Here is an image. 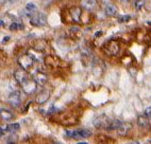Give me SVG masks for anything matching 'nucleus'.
I'll return each instance as SVG.
<instances>
[{
  "mask_svg": "<svg viewBox=\"0 0 151 144\" xmlns=\"http://www.w3.org/2000/svg\"><path fill=\"white\" fill-rule=\"evenodd\" d=\"M91 135H92V131L88 130V129H84V128L76 129V130H66V136L69 137V138L77 139V140L88 138Z\"/></svg>",
  "mask_w": 151,
  "mask_h": 144,
  "instance_id": "f257e3e1",
  "label": "nucleus"
},
{
  "mask_svg": "<svg viewBox=\"0 0 151 144\" xmlns=\"http://www.w3.org/2000/svg\"><path fill=\"white\" fill-rule=\"evenodd\" d=\"M22 29H24V24H20V22H13L10 26V30L11 31H17V30H22Z\"/></svg>",
  "mask_w": 151,
  "mask_h": 144,
  "instance_id": "a211bd4d",
  "label": "nucleus"
},
{
  "mask_svg": "<svg viewBox=\"0 0 151 144\" xmlns=\"http://www.w3.org/2000/svg\"><path fill=\"white\" fill-rule=\"evenodd\" d=\"M130 18H131V17H130L129 15H126V16H122V17H120V19H119V22L128 21V20H130Z\"/></svg>",
  "mask_w": 151,
  "mask_h": 144,
  "instance_id": "aec40b11",
  "label": "nucleus"
},
{
  "mask_svg": "<svg viewBox=\"0 0 151 144\" xmlns=\"http://www.w3.org/2000/svg\"><path fill=\"white\" fill-rule=\"evenodd\" d=\"M145 4V0H136L135 1V8L136 10H140L143 8V6Z\"/></svg>",
  "mask_w": 151,
  "mask_h": 144,
  "instance_id": "6ab92c4d",
  "label": "nucleus"
},
{
  "mask_svg": "<svg viewBox=\"0 0 151 144\" xmlns=\"http://www.w3.org/2000/svg\"><path fill=\"white\" fill-rule=\"evenodd\" d=\"M129 144H140L139 142H137V141H133V142H130Z\"/></svg>",
  "mask_w": 151,
  "mask_h": 144,
  "instance_id": "b1692460",
  "label": "nucleus"
},
{
  "mask_svg": "<svg viewBox=\"0 0 151 144\" xmlns=\"http://www.w3.org/2000/svg\"><path fill=\"white\" fill-rule=\"evenodd\" d=\"M3 24H4V21H3V20H0V27L3 26Z\"/></svg>",
  "mask_w": 151,
  "mask_h": 144,
  "instance_id": "393cba45",
  "label": "nucleus"
},
{
  "mask_svg": "<svg viewBox=\"0 0 151 144\" xmlns=\"http://www.w3.org/2000/svg\"><path fill=\"white\" fill-rule=\"evenodd\" d=\"M50 98V91L45 89V90L41 91L40 93L37 94L36 96V102H37L38 104H44L45 102H47Z\"/></svg>",
  "mask_w": 151,
  "mask_h": 144,
  "instance_id": "1a4fd4ad",
  "label": "nucleus"
},
{
  "mask_svg": "<svg viewBox=\"0 0 151 144\" xmlns=\"http://www.w3.org/2000/svg\"><path fill=\"white\" fill-rule=\"evenodd\" d=\"M150 115H151V108H150V107H148V108L145 110V115H146V117L150 118Z\"/></svg>",
  "mask_w": 151,
  "mask_h": 144,
  "instance_id": "412c9836",
  "label": "nucleus"
},
{
  "mask_svg": "<svg viewBox=\"0 0 151 144\" xmlns=\"http://www.w3.org/2000/svg\"><path fill=\"white\" fill-rule=\"evenodd\" d=\"M30 22L32 26H35V27H43L47 24V17L45 14L35 12L30 16Z\"/></svg>",
  "mask_w": 151,
  "mask_h": 144,
  "instance_id": "f03ea898",
  "label": "nucleus"
},
{
  "mask_svg": "<svg viewBox=\"0 0 151 144\" xmlns=\"http://www.w3.org/2000/svg\"><path fill=\"white\" fill-rule=\"evenodd\" d=\"M20 85H22V90H24V92H26V93H28V94L33 93V92L36 90V87H37L36 82H35L33 78H30V76L27 80H24Z\"/></svg>",
  "mask_w": 151,
  "mask_h": 144,
  "instance_id": "7ed1b4c3",
  "label": "nucleus"
},
{
  "mask_svg": "<svg viewBox=\"0 0 151 144\" xmlns=\"http://www.w3.org/2000/svg\"><path fill=\"white\" fill-rule=\"evenodd\" d=\"M104 51L105 53H108L109 55H116L119 52V45L115 40H111L106 45L104 46Z\"/></svg>",
  "mask_w": 151,
  "mask_h": 144,
  "instance_id": "39448f33",
  "label": "nucleus"
},
{
  "mask_svg": "<svg viewBox=\"0 0 151 144\" xmlns=\"http://www.w3.org/2000/svg\"><path fill=\"white\" fill-rule=\"evenodd\" d=\"M33 63H34V59L30 54H24V55L20 56L18 59V64L20 65L22 69L26 70V71L33 66Z\"/></svg>",
  "mask_w": 151,
  "mask_h": 144,
  "instance_id": "20e7f679",
  "label": "nucleus"
},
{
  "mask_svg": "<svg viewBox=\"0 0 151 144\" xmlns=\"http://www.w3.org/2000/svg\"><path fill=\"white\" fill-rule=\"evenodd\" d=\"M9 102H10V104L14 107L19 106V104L22 103L20 92H19V91H13V92L9 96Z\"/></svg>",
  "mask_w": 151,
  "mask_h": 144,
  "instance_id": "0eeeda50",
  "label": "nucleus"
},
{
  "mask_svg": "<svg viewBox=\"0 0 151 144\" xmlns=\"http://www.w3.org/2000/svg\"><path fill=\"white\" fill-rule=\"evenodd\" d=\"M81 6L84 10L93 11L97 6V0H81Z\"/></svg>",
  "mask_w": 151,
  "mask_h": 144,
  "instance_id": "9d476101",
  "label": "nucleus"
},
{
  "mask_svg": "<svg viewBox=\"0 0 151 144\" xmlns=\"http://www.w3.org/2000/svg\"><path fill=\"white\" fill-rule=\"evenodd\" d=\"M36 10H37V8H36L35 4H33V3H28L27 6H26V8H24V13L30 17L33 13L36 12Z\"/></svg>",
  "mask_w": 151,
  "mask_h": 144,
  "instance_id": "dca6fc26",
  "label": "nucleus"
},
{
  "mask_svg": "<svg viewBox=\"0 0 151 144\" xmlns=\"http://www.w3.org/2000/svg\"><path fill=\"white\" fill-rule=\"evenodd\" d=\"M19 128H20V126H19L18 123H13V124H10V125L6 126V127L4 128V130L10 131V133H14V131L18 130Z\"/></svg>",
  "mask_w": 151,
  "mask_h": 144,
  "instance_id": "f3484780",
  "label": "nucleus"
},
{
  "mask_svg": "<svg viewBox=\"0 0 151 144\" xmlns=\"http://www.w3.org/2000/svg\"><path fill=\"white\" fill-rule=\"evenodd\" d=\"M70 15L71 18L75 22L80 21V17H81V9L80 8H73L70 9Z\"/></svg>",
  "mask_w": 151,
  "mask_h": 144,
  "instance_id": "9b49d317",
  "label": "nucleus"
},
{
  "mask_svg": "<svg viewBox=\"0 0 151 144\" xmlns=\"http://www.w3.org/2000/svg\"><path fill=\"white\" fill-rule=\"evenodd\" d=\"M0 117L1 119L4 121H10L11 119H13V113L11 111H9L6 109H0Z\"/></svg>",
  "mask_w": 151,
  "mask_h": 144,
  "instance_id": "4468645a",
  "label": "nucleus"
},
{
  "mask_svg": "<svg viewBox=\"0 0 151 144\" xmlns=\"http://www.w3.org/2000/svg\"><path fill=\"white\" fill-rule=\"evenodd\" d=\"M135 1H136V0H135Z\"/></svg>",
  "mask_w": 151,
  "mask_h": 144,
  "instance_id": "bb28decb",
  "label": "nucleus"
},
{
  "mask_svg": "<svg viewBox=\"0 0 151 144\" xmlns=\"http://www.w3.org/2000/svg\"><path fill=\"white\" fill-rule=\"evenodd\" d=\"M137 122H138V125L142 126V127H148V126L150 125V118L146 117L145 115H139Z\"/></svg>",
  "mask_w": 151,
  "mask_h": 144,
  "instance_id": "ddd939ff",
  "label": "nucleus"
},
{
  "mask_svg": "<svg viewBox=\"0 0 151 144\" xmlns=\"http://www.w3.org/2000/svg\"><path fill=\"white\" fill-rule=\"evenodd\" d=\"M14 78H15V80H16L19 84H22L24 80H27V78H29V74H28V72L26 71V70L18 69L14 73Z\"/></svg>",
  "mask_w": 151,
  "mask_h": 144,
  "instance_id": "6e6552de",
  "label": "nucleus"
},
{
  "mask_svg": "<svg viewBox=\"0 0 151 144\" xmlns=\"http://www.w3.org/2000/svg\"><path fill=\"white\" fill-rule=\"evenodd\" d=\"M33 80L36 82V84H40V85H44V84L47 82V75L42 73V72H36L34 75Z\"/></svg>",
  "mask_w": 151,
  "mask_h": 144,
  "instance_id": "f8f14e48",
  "label": "nucleus"
},
{
  "mask_svg": "<svg viewBox=\"0 0 151 144\" xmlns=\"http://www.w3.org/2000/svg\"><path fill=\"white\" fill-rule=\"evenodd\" d=\"M78 144H87V143H86V142H79Z\"/></svg>",
  "mask_w": 151,
  "mask_h": 144,
  "instance_id": "a878e982",
  "label": "nucleus"
},
{
  "mask_svg": "<svg viewBox=\"0 0 151 144\" xmlns=\"http://www.w3.org/2000/svg\"><path fill=\"white\" fill-rule=\"evenodd\" d=\"M100 1H101V2H103V3H110L111 2V0H100Z\"/></svg>",
  "mask_w": 151,
  "mask_h": 144,
  "instance_id": "5701e85b",
  "label": "nucleus"
},
{
  "mask_svg": "<svg viewBox=\"0 0 151 144\" xmlns=\"http://www.w3.org/2000/svg\"><path fill=\"white\" fill-rule=\"evenodd\" d=\"M101 34H102V31H99V32L96 33V35H95V36H96V37H98V36H101Z\"/></svg>",
  "mask_w": 151,
  "mask_h": 144,
  "instance_id": "4be33fe9",
  "label": "nucleus"
},
{
  "mask_svg": "<svg viewBox=\"0 0 151 144\" xmlns=\"http://www.w3.org/2000/svg\"><path fill=\"white\" fill-rule=\"evenodd\" d=\"M104 12H105V14H106V15H109V16H115V15H116V13H117V9H116V6H113V4H110V3H109L108 6H105Z\"/></svg>",
  "mask_w": 151,
  "mask_h": 144,
  "instance_id": "2eb2a0df",
  "label": "nucleus"
},
{
  "mask_svg": "<svg viewBox=\"0 0 151 144\" xmlns=\"http://www.w3.org/2000/svg\"><path fill=\"white\" fill-rule=\"evenodd\" d=\"M111 121L112 120L109 119L108 117H105V115H100V117H97L94 120V124L96 127H99V128L102 127V128H108L109 129Z\"/></svg>",
  "mask_w": 151,
  "mask_h": 144,
  "instance_id": "423d86ee",
  "label": "nucleus"
}]
</instances>
